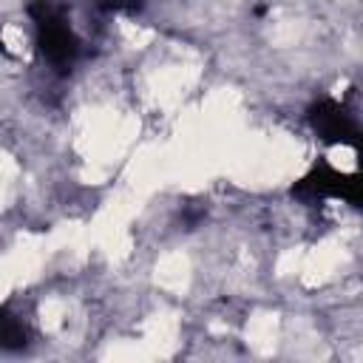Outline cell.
Wrapping results in <instances>:
<instances>
[{
  "label": "cell",
  "instance_id": "obj_1",
  "mask_svg": "<svg viewBox=\"0 0 363 363\" xmlns=\"http://www.w3.org/2000/svg\"><path fill=\"white\" fill-rule=\"evenodd\" d=\"M28 14L37 26V43H40L43 57L54 68H68L77 60L79 40H77L74 28L68 26L65 9L54 0H37V3H31Z\"/></svg>",
  "mask_w": 363,
  "mask_h": 363
},
{
  "label": "cell",
  "instance_id": "obj_2",
  "mask_svg": "<svg viewBox=\"0 0 363 363\" xmlns=\"http://www.w3.org/2000/svg\"><path fill=\"white\" fill-rule=\"evenodd\" d=\"M298 193L301 199H323V196H343L349 201H357V182L354 179H346L340 176L337 170L332 167H318L312 170L306 179H301V184L292 190Z\"/></svg>",
  "mask_w": 363,
  "mask_h": 363
},
{
  "label": "cell",
  "instance_id": "obj_3",
  "mask_svg": "<svg viewBox=\"0 0 363 363\" xmlns=\"http://www.w3.org/2000/svg\"><path fill=\"white\" fill-rule=\"evenodd\" d=\"M312 125L329 142H357V128H354L352 116L332 99L312 108Z\"/></svg>",
  "mask_w": 363,
  "mask_h": 363
},
{
  "label": "cell",
  "instance_id": "obj_4",
  "mask_svg": "<svg viewBox=\"0 0 363 363\" xmlns=\"http://www.w3.org/2000/svg\"><path fill=\"white\" fill-rule=\"evenodd\" d=\"M26 343H28V329H26V323H23L14 312L0 309V349H6V352H20Z\"/></svg>",
  "mask_w": 363,
  "mask_h": 363
}]
</instances>
